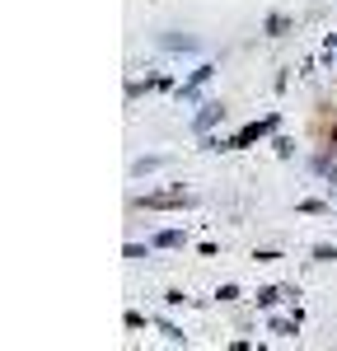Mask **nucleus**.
I'll return each mask as SVG.
<instances>
[{
    "label": "nucleus",
    "mask_w": 337,
    "mask_h": 351,
    "mask_svg": "<svg viewBox=\"0 0 337 351\" xmlns=\"http://www.w3.org/2000/svg\"><path fill=\"white\" fill-rule=\"evenodd\" d=\"M188 202H192V197L183 188H160V192H145L136 206H145V211H183Z\"/></svg>",
    "instance_id": "nucleus-1"
},
{
    "label": "nucleus",
    "mask_w": 337,
    "mask_h": 351,
    "mask_svg": "<svg viewBox=\"0 0 337 351\" xmlns=\"http://www.w3.org/2000/svg\"><path fill=\"white\" fill-rule=\"evenodd\" d=\"M272 127H277V117H262V122H249V127H244V132L234 136L229 145H234V150H244V145H253V141H262V136L272 132Z\"/></svg>",
    "instance_id": "nucleus-2"
},
{
    "label": "nucleus",
    "mask_w": 337,
    "mask_h": 351,
    "mask_svg": "<svg viewBox=\"0 0 337 351\" xmlns=\"http://www.w3.org/2000/svg\"><path fill=\"white\" fill-rule=\"evenodd\" d=\"M221 117H225V104H206V108L197 112L192 127H197V132H206V127H211V122H221Z\"/></svg>",
    "instance_id": "nucleus-3"
},
{
    "label": "nucleus",
    "mask_w": 337,
    "mask_h": 351,
    "mask_svg": "<svg viewBox=\"0 0 337 351\" xmlns=\"http://www.w3.org/2000/svg\"><path fill=\"white\" fill-rule=\"evenodd\" d=\"M155 248H183V230H160L155 234Z\"/></svg>",
    "instance_id": "nucleus-4"
},
{
    "label": "nucleus",
    "mask_w": 337,
    "mask_h": 351,
    "mask_svg": "<svg viewBox=\"0 0 337 351\" xmlns=\"http://www.w3.org/2000/svg\"><path fill=\"white\" fill-rule=\"evenodd\" d=\"M295 328H300V314L295 319H272V332L277 337H295Z\"/></svg>",
    "instance_id": "nucleus-5"
},
{
    "label": "nucleus",
    "mask_w": 337,
    "mask_h": 351,
    "mask_svg": "<svg viewBox=\"0 0 337 351\" xmlns=\"http://www.w3.org/2000/svg\"><path fill=\"white\" fill-rule=\"evenodd\" d=\"M300 211H305V216H328V202H319V197H305V202H300Z\"/></svg>",
    "instance_id": "nucleus-6"
},
{
    "label": "nucleus",
    "mask_w": 337,
    "mask_h": 351,
    "mask_svg": "<svg viewBox=\"0 0 337 351\" xmlns=\"http://www.w3.org/2000/svg\"><path fill=\"white\" fill-rule=\"evenodd\" d=\"M286 28H290V19H286V14H272V19H267V38H281Z\"/></svg>",
    "instance_id": "nucleus-7"
},
{
    "label": "nucleus",
    "mask_w": 337,
    "mask_h": 351,
    "mask_svg": "<svg viewBox=\"0 0 337 351\" xmlns=\"http://www.w3.org/2000/svg\"><path fill=\"white\" fill-rule=\"evenodd\" d=\"M314 258H319V263H337V248H333V243H319Z\"/></svg>",
    "instance_id": "nucleus-8"
},
{
    "label": "nucleus",
    "mask_w": 337,
    "mask_h": 351,
    "mask_svg": "<svg viewBox=\"0 0 337 351\" xmlns=\"http://www.w3.org/2000/svg\"><path fill=\"white\" fill-rule=\"evenodd\" d=\"M216 295H221V300H225V304H234V300L244 295V291H239V286H221V291H216Z\"/></svg>",
    "instance_id": "nucleus-9"
},
{
    "label": "nucleus",
    "mask_w": 337,
    "mask_h": 351,
    "mask_svg": "<svg viewBox=\"0 0 337 351\" xmlns=\"http://www.w3.org/2000/svg\"><path fill=\"white\" fill-rule=\"evenodd\" d=\"M328 145H333V150H337V122H333V132H328Z\"/></svg>",
    "instance_id": "nucleus-10"
},
{
    "label": "nucleus",
    "mask_w": 337,
    "mask_h": 351,
    "mask_svg": "<svg viewBox=\"0 0 337 351\" xmlns=\"http://www.w3.org/2000/svg\"><path fill=\"white\" fill-rule=\"evenodd\" d=\"M328 173H333V178H337V164H333V169H328Z\"/></svg>",
    "instance_id": "nucleus-11"
}]
</instances>
